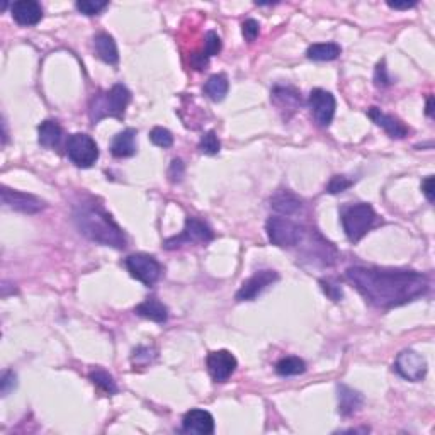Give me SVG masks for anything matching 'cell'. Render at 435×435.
I'll return each instance as SVG.
<instances>
[{
  "mask_svg": "<svg viewBox=\"0 0 435 435\" xmlns=\"http://www.w3.org/2000/svg\"><path fill=\"white\" fill-rule=\"evenodd\" d=\"M370 306L380 309H392L406 304L429 291V279L420 272L405 269H382L354 265L345 272Z\"/></svg>",
  "mask_w": 435,
  "mask_h": 435,
  "instance_id": "obj_1",
  "label": "cell"
},
{
  "mask_svg": "<svg viewBox=\"0 0 435 435\" xmlns=\"http://www.w3.org/2000/svg\"><path fill=\"white\" fill-rule=\"evenodd\" d=\"M74 220L83 236L104 247L124 248L128 240L119 225L100 204L82 203L75 208Z\"/></svg>",
  "mask_w": 435,
  "mask_h": 435,
  "instance_id": "obj_2",
  "label": "cell"
},
{
  "mask_svg": "<svg viewBox=\"0 0 435 435\" xmlns=\"http://www.w3.org/2000/svg\"><path fill=\"white\" fill-rule=\"evenodd\" d=\"M131 102V92L123 83H116L106 92H98L88 102V118L94 124L106 118L123 119L128 104Z\"/></svg>",
  "mask_w": 435,
  "mask_h": 435,
  "instance_id": "obj_3",
  "label": "cell"
},
{
  "mask_svg": "<svg viewBox=\"0 0 435 435\" xmlns=\"http://www.w3.org/2000/svg\"><path fill=\"white\" fill-rule=\"evenodd\" d=\"M340 221L349 241L357 243V241H361L368 235L370 229L376 227L380 216L376 215V211H374L370 204L356 203L345 204L340 209Z\"/></svg>",
  "mask_w": 435,
  "mask_h": 435,
  "instance_id": "obj_4",
  "label": "cell"
},
{
  "mask_svg": "<svg viewBox=\"0 0 435 435\" xmlns=\"http://www.w3.org/2000/svg\"><path fill=\"white\" fill-rule=\"evenodd\" d=\"M269 240L281 248H291L304 240V228L296 221L284 216H271L265 223Z\"/></svg>",
  "mask_w": 435,
  "mask_h": 435,
  "instance_id": "obj_5",
  "label": "cell"
},
{
  "mask_svg": "<svg viewBox=\"0 0 435 435\" xmlns=\"http://www.w3.org/2000/svg\"><path fill=\"white\" fill-rule=\"evenodd\" d=\"M67 155L80 168L92 167L99 159V147L86 133H74L67 142Z\"/></svg>",
  "mask_w": 435,
  "mask_h": 435,
  "instance_id": "obj_6",
  "label": "cell"
},
{
  "mask_svg": "<svg viewBox=\"0 0 435 435\" xmlns=\"http://www.w3.org/2000/svg\"><path fill=\"white\" fill-rule=\"evenodd\" d=\"M213 239H215V232H213L204 221L189 216L187 220H185V227L182 229V233L165 240L163 247L167 248V250H175V248L182 247V245H191V243L206 245Z\"/></svg>",
  "mask_w": 435,
  "mask_h": 435,
  "instance_id": "obj_7",
  "label": "cell"
},
{
  "mask_svg": "<svg viewBox=\"0 0 435 435\" xmlns=\"http://www.w3.org/2000/svg\"><path fill=\"white\" fill-rule=\"evenodd\" d=\"M124 265H126L131 277H135L147 288H152L162 276V265L155 257L147 255V253H133L124 260Z\"/></svg>",
  "mask_w": 435,
  "mask_h": 435,
  "instance_id": "obj_8",
  "label": "cell"
},
{
  "mask_svg": "<svg viewBox=\"0 0 435 435\" xmlns=\"http://www.w3.org/2000/svg\"><path fill=\"white\" fill-rule=\"evenodd\" d=\"M427 369L429 366H427L425 357L410 349L398 354L396 361H394V370L406 381H422L427 376Z\"/></svg>",
  "mask_w": 435,
  "mask_h": 435,
  "instance_id": "obj_9",
  "label": "cell"
},
{
  "mask_svg": "<svg viewBox=\"0 0 435 435\" xmlns=\"http://www.w3.org/2000/svg\"><path fill=\"white\" fill-rule=\"evenodd\" d=\"M0 196H2L4 206L24 213V215H36V213L43 211L46 208V203L39 199V197L22 191H14V189L6 187V185H2Z\"/></svg>",
  "mask_w": 435,
  "mask_h": 435,
  "instance_id": "obj_10",
  "label": "cell"
},
{
  "mask_svg": "<svg viewBox=\"0 0 435 435\" xmlns=\"http://www.w3.org/2000/svg\"><path fill=\"white\" fill-rule=\"evenodd\" d=\"M308 102L318 126L328 128L332 124L333 116H335V98L328 91H323V88H313Z\"/></svg>",
  "mask_w": 435,
  "mask_h": 435,
  "instance_id": "obj_11",
  "label": "cell"
},
{
  "mask_svg": "<svg viewBox=\"0 0 435 435\" xmlns=\"http://www.w3.org/2000/svg\"><path fill=\"white\" fill-rule=\"evenodd\" d=\"M277 281H279V274L276 271H271V269H264V271L255 272L250 279H247L241 284V288L235 296L236 301H253L264 289H267L269 286L277 283Z\"/></svg>",
  "mask_w": 435,
  "mask_h": 435,
  "instance_id": "obj_12",
  "label": "cell"
},
{
  "mask_svg": "<svg viewBox=\"0 0 435 435\" xmlns=\"http://www.w3.org/2000/svg\"><path fill=\"white\" fill-rule=\"evenodd\" d=\"M206 366L213 380L216 382H225L235 373L239 362L229 350H215L208 356Z\"/></svg>",
  "mask_w": 435,
  "mask_h": 435,
  "instance_id": "obj_13",
  "label": "cell"
},
{
  "mask_svg": "<svg viewBox=\"0 0 435 435\" xmlns=\"http://www.w3.org/2000/svg\"><path fill=\"white\" fill-rule=\"evenodd\" d=\"M271 100L274 106L277 107V111L283 112V118L289 119L297 109L301 107L303 100H301V94L294 87H284V86H276L272 88Z\"/></svg>",
  "mask_w": 435,
  "mask_h": 435,
  "instance_id": "obj_14",
  "label": "cell"
},
{
  "mask_svg": "<svg viewBox=\"0 0 435 435\" xmlns=\"http://www.w3.org/2000/svg\"><path fill=\"white\" fill-rule=\"evenodd\" d=\"M182 430L187 434L211 435L215 432V418L206 410H189L182 418Z\"/></svg>",
  "mask_w": 435,
  "mask_h": 435,
  "instance_id": "obj_15",
  "label": "cell"
},
{
  "mask_svg": "<svg viewBox=\"0 0 435 435\" xmlns=\"http://www.w3.org/2000/svg\"><path fill=\"white\" fill-rule=\"evenodd\" d=\"M11 14L19 26H36L43 19V9L36 0H19L11 7Z\"/></svg>",
  "mask_w": 435,
  "mask_h": 435,
  "instance_id": "obj_16",
  "label": "cell"
},
{
  "mask_svg": "<svg viewBox=\"0 0 435 435\" xmlns=\"http://www.w3.org/2000/svg\"><path fill=\"white\" fill-rule=\"evenodd\" d=\"M368 116L377 124V126L388 133L392 138L401 140L408 135V128H406L400 119L394 118L392 114H386V112H382L380 107H370L368 111Z\"/></svg>",
  "mask_w": 435,
  "mask_h": 435,
  "instance_id": "obj_17",
  "label": "cell"
},
{
  "mask_svg": "<svg viewBox=\"0 0 435 435\" xmlns=\"http://www.w3.org/2000/svg\"><path fill=\"white\" fill-rule=\"evenodd\" d=\"M136 135H138V133H136V130H133V128H128V130L118 133L111 142L112 156H116V159H128V156L135 155L136 150H138Z\"/></svg>",
  "mask_w": 435,
  "mask_h": 435,
  "instance_id": "obj_18",
  "label": "cell"
},
{
  "mask_svg": "<svg viewBox=\"0 0 435 435\" xmlns=\"http://www.w3.org/2000/svg\"><path fill=\"white\" fill-rule=\"evenodd\" d=\"M271 206L274 211L281 213V215L293 216L297 215V213L303 209V201L296 194H293L291 191H288V189H281V191H277L276 194L272 196Z\"/></svg>",
  "mask_w": 435,
  "mask_h": 435,
  "instance_id": "obj_19",
  "label": "cell"
},
{
  "mask_svg": "<svg viewBox=\"0 0 435 435\" xmlns=\"http://www.w3.org/2000/svg\"><path fill=\"white\" fill-rule=\"evenodd\" d=\"M94 51L104 63H109V65H118V62H119L118 44H116L114 38H112L111 34H107V33L95 34L94 36Z\"/></svg>",
  "mask_w": 435,
  "mask_h": 435,
  "instance_id": "obj_20",
  "label": "cell"
},
{
  "mask_svg": "<svg viewBox=\"0 0 435 435\" xmlns=\"http://www.w3.org/2000/svg\"><path fill=\"white\" fill-rule=\"evenodd\" d=\"M364 396L359 392H354L349 386H338V413L342 417H352L361 410Z\"/></svg>",
  "mask_w": 435,
  "mask_h": 435,
  "instance_id": "obj_21",
  "label": "cell"
},
{
  "mask_svg": "<svg viewBox=\"0 0 435 435\" xmlns=\"http://www.w3.org/2000/svg\"><path fill=\"white\" fill-rule=\"evenodd\" d=\"M135 313L138 316L147 318V320L155 321V323H165L168 320V308L156 297H147L143 303L136 306Z\"/></svg>",
  "mask_w": 435,
  "mask_h": 435,
  "instance_id": "obj_22",
  "label": "cell"
},
{
  "mask_svg": "<svg viewBox=\"0 0 435 435\" xmlns=\"http://www.w3.org/2000/svg\"><path fill=\"white\" fill-rule=\"evenodd\" d=\"M60 140H62V128L55 119L43 121L38 126V142L44 148H55L58 147Z\"/></svg>",
  "mask_w": 435,
  "mask_h": 435,
  "instance_id": "obj_23",
  "label": "cell"
},
{
  "mask_svg": "<svg viewBox=\"0 0 435 435\" xmlns=\"http://www.w3.org/2000/svg\"><path fill=\"white\" fill-rule=\"evenodd\" d=\"M342 48L337 43H316L312 44L306 51V56L315 62H332L340 56Z\"/></svg>",
  "mask_w": 435,
  "mask_h": 435,
  "instance_id": "obj_24",
  "label": "cell"
},
{
  "mask_svg": "<svg viewBox=\"0 0 435 435\" xmlns=\"http://www.w3.org/2000/svg\"><path fill=\"white\" fill-rule=\"evenodd\" d=\"M228 76L225 74H218V75H213L209 76L208 82L204 83V92H206V95L211 100H215V102H220V100H223L225 98H227L228 94Z\"/></svg>",
  "mask_w": 435,
  "mask_h": 435,
  "instance_id": "obj_25",
  "label": "cell"
},
{
  "mask_svg": "<svg viewBox=\"0 0 435 435\" xmlns=\"http://www.w3.org/2000/svg\"><path fill=\"white\" fill-rule=\"evenodd\" d=\"M306 370V362L300 357H284L276 364V373L283 377L300 376Z\"/></svg>",
  "mask_w": 435,
  "mask_h": 435,
  "instance_id": "obj_26",
  "label": "cell"
},
{
  "mask_svg": "<svg viewBox=\"0 0 435 435\" xmlns=\"http://www.w3.org/2000/svg\"><path fill=\"white\" fill-rule=\"evenodd\" d=\"M88 380L92 381V384H95L100 392L107 394H116L118 393V386H116L114 377L111 374L106 373L104 369H95L88 374Z\"/></svg>",
  "mask_w": 435,
  "mask_h": 435,
  "instance_id": "obj_27",
  "label": "cell"
},
{
  "mask_svg": "<svg viewBox=\"0 0 435 435\" xmlns=\"http://www.w3.org/2000/svg\"><path fill=\"white\" fill-rule=\"evenodd\" d=\"M199 150L204 153V155H218L221 150V143L218 140V135L215 131H208L204 133L203 138L199 142Z\"/></svg>",
  "mask_w": 435,
  "mask_h": 435,
  "instance_id": "obj_28",
  "label": "cell"
},
{
  "mask_svg": "<svg viewBox=\"0 0 435 435\" xmlns=\"http://www.w3.org/2000/svg\"><path fill=\"white\" fill-rule=\"evenodd\" d=\"M109 6L106 0H79L76 2V11L82 12L83 15H98Z\"/></svg>",
  "mask_w": 435,
  "mask_h": 435,
  "instance_id": "obj_29",
  "label": "cell"
},
{
  "mask_svg": "<svg viewBox=\"0 0 435 435\" xmlns=\"http://www.w3.org/2000/svg\"><path fill=\"white\" fill-rule=\"evenodd\" d=\"M156 357V352L153 350L152 347H138L133 352V366L136 368H147V366H150L153 361H155Z\"/></svg>",
  "mask_w": 435,
  "mask_h": 435,
  "instance_id": "obj_30",
  "label": "cell"
},
{
  "mask_svg": "<svg viewBox=\"0 0 435 435\" xmlns=\"http://www.w3.org/2000/svg\"><path fill=\"white\" fill-rule=\"evenodd\" d=\"M150 140L153 145H156V147L160 148H170L172 145H174V136H172V133L168 131L167 128L162 126L153 128L150 131Z\"/></svg>",
  "mask_w": 435,
  "mask_h": 435,
  "instance_id": "obj_31",
  "label": "cell"
},
{
  "mask_svg": "<svg viewBox=\"0 0 435 435\" xmlns=\"http://www.w3.org/2000/svg\"><path fill=\"white\" fill-rule=\"evenodd\" d=\"M352 184H354V180L349 179V177L333 175L332 179H330L328 185H326V192H328V194H340V192L347 191Z\"/></svg>",
  "mask_w": 435,
  "mask_h": 435,
  "instance_id": "obj_32",
  "label": "cell"
},
{
  "mask_svg": "<svg viewBox=\"0 0 435 435\" xmlns=\"http://www.w3.org/2000/svg\"><path fill=\"white\" fill-rule=\"evenodd\" d=\"M220 51H221V38L215 33V31H208L206 39H204V50H203L204 56L211 58V56L218 55Z\"/></svg>",
  "mask_w": 435,
  "mask_h": 435,
  "instance_id": "obj_33",
  "label": "cell"
},
{
  "mask_svg": "<svg viewBox=\"0 0 435 435\" xmlns=\"http://www.w3.org/2000/svg\"><path fill=\"white\" fill-rule=\"evenodd\" d=\"M320 286H321V289H323V293L332 301H340L342 297H344V291H342L340 284L333 283L332 279H321Z\"/></svg>",
  "mask_w": 435,
  "mask_h": 435,
  "instance_id": "obj_34",
  "label": "cell"
},
{
  "mask_svg": "<svg viewBox=\"0 0 435 435\" xmlns=\"http://www.w3.org/2000/svg\"><path fill=\"white\" fill-rule=\"evenodd\" d=\"M15 386H18V376H15L14 370L11 369L4 370L2 380H0V392H2V396H7Z\"/></svg>",
  "mask_w": 435,
  "mask_h": 435,
  "instance_id": "obj_35",
  "label": "cell"
},
{
  "mask_svg": "<svg viewBox=\"0 0 435 435\" xmlns=\"http://www.w3.org/2000/svg\"><path fill=\"white\" fill-rule=\"evenodd\" d=\"M259 33H260V24L257 22L255 19H247V21L241 24V34H243V38L247 39L248 43L255 41Z\"/></svg>",
  "mask_w": 435,
  "mask_h": 435,
  "instance_id": "obj_36",
  "label": "cell"
},
{
  "mask_svg": "<svg viewBox=\"0 0 435 435\" xmlns=\"http://www.w3.org/2000/svg\"><path fill=\"white\" fill-rule=\"evenodd\" d=\"M374 82H376L377 87H388L393 83L392 76L388 75V68H386L384 60L377 63L376 72H374Z\"/></svg>",
  "mask_w": 435,
  "mask_h": 435,
  "instance_id": "obj_37",
  "label": "cell"
},
{
  "mask_svg": "<svg viewBox=\"0 0 435 435\" xmlns=\"http://www.w3.org/2000/svg\"><path fill=\"white\" fill-rule=\"evenodd\" d=\"M185 174V167H184V162L180 159H174L172 160L170 167H168V177H170V182H180L182 180V177Z\"/></svg>",
  "mask_w": 435,
  "mask_h": 435,
  "instance_id": "obj_38",
  "label": "cell"
},
{
  "mask_svg": "<svg viewBox=\"0 0 435 435\" xmlns=\"http://www.w3.org/2000/svg\"><path fill=\"white\" fill-rule=\"evenodd\" d=\"M422 191H424L427 201L432 204L434 203V175H429L424 182H422Z\"/></svg>",
  "mask_w": 435,
  "mask_h": 435,
  "instance_id": "obj_39",
  "label": "cell"
},
{
  "mask_svg": "<svg viewBox=\"0 0 435 435\" xmlns=\"http://www.w3.org/2000/svg\"><path fill=\"white\" fill-rule=\"evenodd\" d=\"M208 62H209V58H208V56H204L203 51H201V53H196V55L191 56V65L194 67L196 70H204V68L208 67Z\"/></svg>",
  "mask_w": 435,
  "mask_h": 435,
  "instance_id": "obj_40",
  "label": "cell"
},
{
  "mask_svg": "<svg viewBox=\"0 0 435 435\" xmlns=\"http://www.w3.org/2000/svg\"><path fill=\"white\" fill-rule=\"evenodd\" d=\"M415 6H417V0H412V2H408V0H405V2H393V0H388V7H392V9H398V11L412 9V7Z\"/></svg>",
  "mask_w": 435,
  "mask_h": 435,
  "instance_id": "obj_41",
  "label": "cell"
},
{
  "mask_svg": "<svg viewBox=\"0 0 435 435\" xmlns=\"http://www.w3.org/2000/svg\"><path fill=\"white\" fill-rule=\"evenodd\" d=\"M425 114L429 116V118H434V95H429V99H427Z\"/></svg>",
  "mask_w": 435,
  "mask_h": 435,
  "instance_id": "obj_42",
  "label": "cell"
},
{
  "mask_svg": "<svg viewBox=\"0 0 435 435\" xmlns=\"http://www.w3.org/2000/svg\"><path fill=\"white\" fill-rule=\"evenodd\" d=\"M2 130H4V136H2V145H6L7 143V138H9V136H7V124H6V119L2 121Z\"/></svg>",
  "mask_w": 435,
  "mask_h": 435,
  "instance_id": "obj_43",
  "label": "cell"
}]
</instances>
